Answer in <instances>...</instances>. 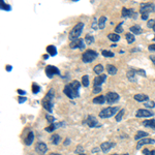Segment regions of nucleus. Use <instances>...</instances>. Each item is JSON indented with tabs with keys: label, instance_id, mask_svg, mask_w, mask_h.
I'll return each instance as SVG.
<instances>
[{
	"label": "nucleus",
	"instance_id": "obj_9",
	"mask_svg": "<svg viewBox=\"0 0 155 155\" xmlns=\"http://www.w3.org/2000/svg\"><path fill=\"white\" fill-rule=\"evenodd\" d=\"M122 17L123 18L137 19L138 18V13L134 12L132 8H126V7H123L122 8Z\"/></svg>",
	"mask_w": 155,
	"mask_h": 155
},
{
	"label": "nucleus",
	"instance_id": "obj_57",
	"mask_svg": "<svg viewBox=\"0 0 155 155\" xmlns=\"http://www.w3.org/2000/svg\"><path fill=\"white\" fill-rule=\"evenodd\" d=\"M153 31H154V32H155V25L153 26Z\"/></svg>",
	"mask_w": 155,
	"mask_h": 155
},
{
	"label": "nucleus",
	"instance_id": "obj_20",
	"mask_svg": "<svg viewBox=\"0 0 155 155\" xmlns=\"http://www.w3.org/2000/svg\"><path fill=\"white\" fill-rule=\"evenodd\" d=\"M130 32H131L132 34L139 35L143 32V29H142V27L140 25H134V26H131V27H130Z\"/></svg>",
	"mask_w": 155,
	"mask_h": 155
},
{
	"label": "nucleus",
	"instance_id": "obj_15",
	"mask_svg": "<svg viewBox=\"0 0 155 155\" xmlns=\"http://www.w3.org/2000/svg\"><path fill=\"white\" fill-rule=\"evenodd\" d=\"M147 144H155V140L152 139H148V138H145V139H142L138 142L137 145V149H140L143 145H147Z\"/></svg>",
	"mask_w": 155,
	"mask_h": 155
},
{
	"label": "nucleus",
	"instance_id": "obj_21",
	"mask_svg": "<svg viewBox=\"0 0 155 155\" xmlns=\"http://www.w3.org/2000/svg\"><path fill=\"white\" fill-rule=\"evenodd\" d=\"M33 141H34V134H33L32 131H30L27 134V137H26L25 144L27 145V146H29V145H31V144L33 143Z\"/></svg>",
	"mask_w": 155,
	"mask_h": 155
},
{
	"label": "nucleus",
	"instance_id": "obj_30",
	"mask_svg": "<svg viewBox=\"0 0 155 155\" xmlns=\"http://www.w3.org/2000/svg\"><path fill=\"white\" fill-rule=\"evenodd\" d=\"M104 67L102 66L101 64H97L96 66L94 67V70H94V72L96 74H100L102 72H104Z\"/></svg>",
	"mask_w": 155,
	"mask_h": 155
},
{
	"label": "nucleus",
	"instance_id": "obj_40",
	"mask_svg": "<svg viewBox=\"0 0 155 155\" xmlns=\"http://www.w3.org/2000/svg\"><path fill=\"white\" fill-rule=\"evenodd\" d=\"M123 114H124V110H121L120 111V113L117 115V117H116V121H121V119H122V116H123Z\"/></svg>",
	"mask_w": 155,
	"mask_h": 155
},
{
	"label": "nucleus",
	"instance_id": "obj_6",
	"mask_svg": "<svg viewBox=\"0 0 155 155\" xmlns=\"http://www.w3.org/2000/svg\"><path fill=\"white\" fill-rule=\"evenodd\" d=\"M95 58H97V53L93 50H87L86 52H84L82 55V60L84 63H90L94 60Z\"/></svg>",
	"mask_w": 155,
	"mask_h": 155
},
{
	"label": "nucleus",
	"instance_id": "obj_42",
	"mask_svg": "<svg viewBox=\"0 0 155 155\" xmlns=\"http://www.w3.org/2000/svg\"><path fill=\"white\" fill-rule=\"evenodd\" d=\"M46 118H47V120L49 121L50 123H52V122H54V121H55V118H54L53 116H51V115H47Z\"/></svg>",
	"mask_w": 155,
	"mask_h": 155
},
{
	"label": "nucleus",
	"instance_id": "obj_36",
	"mask_svg": "<svg viewBox=\"0 0 155 155\" xmlns=\"http://www.w3.org/2000/svg\"><path fill=\"white\" fill-rule=\"evenodd\" d=\"M32 92L34 93V94H36V93L40 92V86L37 85L36 83L32 84Z\"/></svg>",
	"mask_w": 155,
	"mask_h": 155
},
{
	"label": "nucleus",
	"instance_id": "obj_28",
	"mask_svg": "<svg viewBox=\"0 0 155 155\" xmlns=\"http://www.w3.org/2000/svg\"><path fill=\"white\" fill-rule=\"evenodd\" d=\"M106 17H100L99 21H98V28L99 29H104L106 27Z\"/></svg>",
	"mask_w": 155,
	"mask_h": 155
},
{
	"label": "nucleus",
	"instance_id": "obj_43",
	"mask_svg": "<svg viewBox=\"0 0 155 155\" xmlns=\"http://www.w3.org/2000/svg\"><path fill=\"white\" fill-rule=\"evenodd\" d=\"M137 74H140L141 76H146V72H145V70H138Z\"/></svg>",
	"mask_w": 155,
	"mask_h": 155
},
{
	"label": "nucleus",
	"instance_id": "obj_13",
	"mask_svg": "<svg viewBox=\"0 0 155 155\" xmlns=\"http://www.w3.org/2000/svg\"><path fill=\"white\" fill-rule=\"evenodd\" d=\"M35 150H36V152L38 153V154H44V153L48 151V146H47L44 143H42V142H40V143L36 144Z\"/></svg>",
	"mask_w": 155,
	"mask_h": 155
},
{
	"label": "nucleus",
	"instance_id": "obj_10",
	"mask_svg": "<svg viewBox=\"0 0 155 155\" xmlns=\"http://www.w3.org/2000/svg\"><path fill=\"white\" fill-rule=\"evenodd\" d=\"M120 98L119 94H117L116 92H109L106 95V100L109 104H113L115 102H117Z\"/></svg>",
	"mask_w": 155,
	"mask_h": 155
},
{
	"label": "nucleus",
	"instance_id": "obj_31",
	"mask_svg": "<svg viewBox=\"0 0 155 155\" xmlns=\"http://www.w3.org/2000/svg\"><path fill=\"white\" fill-rule=\"evenodd\" d=\"M85 42H87V44H92L94 42V37L90 34H87L85 37Z\"/></svg>",
	"mask_w": 155,
	"mask_h": 155
},
{
	"label": "nucleus",
	"instance_id": "obj_39",
	"mask_svg": "<svg viewBox=\"0 0 155 155\" xmlns=\"http://www.w3.org/2000/svg\"><path fill=\"white\" fill-rule=\"evenodd\" d=\"M122 24H123V23H120L119 25H117V27L115 28V31H116L117 33H122V32H123Z\"/></svg>",
	"mask_w": 155,
	"mask_h": 155
},
{
	"label": "nucleus",
	"instance_id": "obj_35",
	"mask_svg": "<svg viewBox=\"0 0 155 155\" xmlns=\"http://www.w3.org/2000/svg\"><path fill=\"white\" fill-rule=\"evenodd\" d=\"M126 40H127L128 44H132L134 42V36L132 33H127L126 34Z\"/></svg>",
	"mask_w": 155,
	"mask_h": 155
},
{
	"label": "nucleus",
	"instance_id": "obj_37",
	"mask_svg": "<svg viewBox=\"0 0 155 155\" xmlns=\"http://www.w3.org/2000/svg\"><path fill=\"white\" fill-rule=\"evenodd\" d=\"M144 155H155V150H150V149H144L143 150Z\"/></svg>",
	"mask_w": 155,
	"mask_h": 155
},
{
	"label": "nucleus",
	"instance_id": "obj_56",
	"mask_svg": "<svg viewBox=\"0 0 155 155\" xmlns=\"http://www.w3.org/2000/svg\"><path fill=\"white\" fill-rule=\"evenodd\" d=\"M112 155H118V154H112ZM122 155H128L127 153H125V154H122Z\"/></svg>",
	"mask_w": 155,
	"mask_h": 155
},
{
	"label": "nucleus",
	"instance_id": "obj_41",
	"mask_svg": "<svg viewBox=\"0 0 155 155\" xmlns=\"http://www.w3.org/2000/svg\"><path fill=\"white\" fill-rule=\"evenodd\" d=\"M154 25H155V19H152V20H150V21L147 23V26H148L149 28H153Z\"/></svg>",
	"mask_w": 155,
	"mask_h": 155
},
{
	"label": "nucleus",
	"instance_id": "obj_47",
	"mask_svg": "<svg viewBox=\"0 0 155 155\" xmlns=\"http://www.w3.org/2000/svg\"><path fill=\"white\" fill-rule=\"evenodd\" d=\"M83 148H82V147L81 146H80V147H76V153H79V152H83Z\"/></svg>",
	"mask_w": 155,
	"mask_h": 155
},
{
	"label": "nucleus",
	"instance_id": "obj_19",
	"mask_svg": "<svg viewBox=\"0 0 155 155\" xmlns=\"http://www.w3.org/2000/svg\"><path fill=\"white\" fill-rule=\"evenodd\" d=\"M133 98L136 100H137L138 102H146L148 101L149 97H148V95H145V94H136L133 96Z\"/></svg>",
	"mask_w": 155,
	"mask_h": 155
},
{
	"label": "nucleus",
	"instance_id": "obj_26",
	"mask_svg": "<svg viewBox=\"0 0 155 155\" xmlns=\"http://www.w3.org/2000/svg\"><path fill=\"white\" fill-rule=\"evenodd\" d=\"M60 140H61L60 136H58V134H56V133L52 134V137H51L52 144H54V145H58V144H59V142H60Z\"/></svg>",
	"mask_w": 155,
	"mask_h": 155
},
{
	"label": "nucleus",
	"instance_id": "obj_3",
	"mask_svg": "<svg viewBox=\"0 0 155 155\" xmlns=\"http://www.w3.org/2000/svg\"><path fill=\"white\" fill-rule=\"evenodd\" d=\"M83 28H84V23H82V22L78 23L74 28H72V30L70 31V40H72V42L79 40L80 35L82 34V31H83Z\"/></svg>",
	"mask_w": 155,
	"mask_h": 155
},
{
	"label": "nucleus",
	"instance_id": "obj_45",
	"mask_svg": "<svg viewBox=\"0 0 155 155\" xmlns=\"http://www.w3.org/2000/svg\"><path fill=\"white\" fill-rule=\"evenodd\" d=\"M98 28V24L96 23V21H93V23H92V29H95V30H96V29H97Z\"/></svg>",
	"mask_w": 155,
	"mask_h": 155
},
{
	"label": "nucleus",
	"instance_id": "obj_22",
	"mask_svg": "<svg viewBox=\"0 0 155 155\" xmlns=\"http://www.w3.org/2000/svg\"><path fill=\"white\" fill-rule=\"evenodd\" d=\"M143 125L144 126H146V127L155 129V120H153V119H150V120H145L143 122Z\"/></svg>",
	"mask_w": 155,
	"mask_h": 155
},
{
	"label": "nucleus",
	"instance_id": "obj_58",
	"mask_svg": "<svg viewBox=\"0 0 155 155\" xmlns=\"http://www.w3.org/2000/svg\"><path fill=\"white\" fill-rule=\"evenodd\" d=\"M153 40H154V42H155V37H154V38H153Z\"/></svg>",
	"mask_w": 155,
	"mask_h": 155
},
{
	"label": "nucleus",
	"instance_id": "obj_50",
	"mask_svg": "<svg viewBox=\"0 0 155 155\" xmlns=\"http://www.w3.org/2000/svg\"><path fill=\"white\" fill-rule=\"evenodd\" d=\"M70 143V139H66V140H65V142H64V145H68Z\"/></svg>",
	"mask_w": 155,
	"mask_h": 155
},
{
	"label": "nucleus",
	"instance_id": "obj_7",
	"mask_svg": "<svg viewBox=\"0 0 155 155\" xmlns=\"http://www.w3.org/2000/svg\"><path fill=\"white\" fill-rule=\"evenodd\" d=\"M155 12V5L153 3H142L140 13L142 15H149V13Z\"/></svg>",
	"mask_w": 155,
	"mask_h": 155
},
{
	"label": "nucleus",
	"instance_id": "obj_11",
	"mask_svg": "<svg viewBox=\"0 0 155 155\" xmlns=\"http://www.w3.org/2000/svg\"><path fill=\"white\" fill-rule=\"evenodd\" d=\"M85 123L88 125L89 127H99L100 124L97 122L96 118H95L93 115H89L85 120Z\"/></svg>",
	"mask_w": 155,
	"mask_h": 155
},
{
	"label": "nucleus",
	"instance_id": "obj_23",
	"mask_svg": "<svg viewBox=\"0 0 155 155\" xmlns=\"http://www.w3.org/2000/svg\"><path fill=\"white\" fill-rule=\"evenodd\" d=\"M104 102H106V96H104V95H99L93 99V104H104Z\"/></svg>",
	"mask_w": 155,
	"mask_h": 155
},
{
	"label": "nucleus",
	"instance_id": "obj_52",
	"mask_svg": "<svg viewBox=\"0 0 155 155\" xmlns=\"http://www.w3.org/2000/svg\"><path fill=\"white\" fill-rule=\"evenodd\" d=\"M150 59H151V60H152L153 64L155 65V57H153V56H151V57H150Z\"/></svg>",
	"mask_w": 155,
	"mask_h": 155
},
{
	"label": "nucleus",
	"instance_id": "obj_51",
	"mask_svg": "<svg viewBox=\"0 0 155 155\" xmlns=\"http://www.w3.org/2000/svg\"><path fill=\"white\" fill-rule=\"evenodd\" d=\"M6 70H7V72H10V70H12V66H10V65H7Z\"/></svg>",
	"mask_w": 155,
	"mask_h": 155
},
{
	"label": "nucleus",
	"instance_id": "obj_32",
	"mask_svg": "<svg viewBox=\"0 0 155 155\" xmlns=\"http://www.w3.org/2000/svg\"><path fill=\"white\" fill-rule=\"evenodd\" d=\"M82 84H83L85 87H88L89 86V78H88L87 74L83 76V78H82Z\"/></svg>",
	"mask_w": 155,
	"mask_h": 155
},
{
	"label": "nucleus",
	"instance_id": "obj_53",
	"mask_svg": "<svg viewBox=\"0 0 155 155\" xmlns=\"http://www.w3.org/2000/svg\"><path fill=\"white\" fill-rule=\"evenodd\" d=\"M97 151H98V148H94V149H93V150H92V153L97 152Z\"/></svg>",
	"mask_w": 155,
	"mask_h": 155
},
{
	"label": "nucleus",
	"instance_id": "obj_5",
	"mask_svg": "<svg viewBox=\"0 0 155 155\" xmlns=\"http://www.w3.org/2000/svg\"><path fill=\"white\" fill-rule=\"evenodd\" d=\"M119 111V108L117 106H110V108H106V109L101 110L99 112V117L100 118H110L113 115H115L117 112Z\"/></svg>",
	"mask_w": 155,
	"mask_h": 155
},
{
	"label": "nucleus",
	"instance_id": "obj_44",
	"mask_svg": "<svg viewBox=\"0 0 155 155\" xmlns=\"http://www.w3.org/2000/svg\"><path fill=\"white\" fill-rule=\"evenodd\" d=\"M148 50H149L150 52H155V44H150V46L148 47Z\"/></svg>",
	"mask_w": 155,
	"mask_h": 155
},
{
	"label": "nucleus",
	"instance_id": "obj_12",
	"mask_svg": "<svg viewBox=\"0 0 155 155\" xmlns=\"http://www.w3.org/2000/svg\"><path fill=\"white\" fill-rule=\"evenodd\" d=\"M70 47L72 49H80V50H84L85 49V42H84L83 40L79 38V40H74V42H70Z\"/></svg>",
	"mask_w": 155,
	"mask_h": 155
},
{
	"label": "nucleus",
	"instance_id": "obj_25",
	"mask_svg": "<svg viewBox=\"0 0 155 155\" xmlns=\"http://www.w3.org/2000/svg\"><path fill=\"white\" fill-rule=\"evenodd\" d=\"M47 52H48V54L51 56H56L57 55V50H56V48L54 46H48L47 47Z\"/></svg>",
	"mask_w": 155,
	"mask_h": 155
},
{
	"label": "nucleus",
	"instance_id": "obj_8",
	"mask_svg": "<svg viewBox=\"0 0 155 155\" xmlns=\"http://www.w3.org/2000/svg\"><path fill=\"white\" fill-rule=\"evenodd\" d=\"M46 74L48 76L49 79H52L55 74H60V70H58L56 66H53V65H48L46 66Z\"/></svg>",
	"mask_w": 155,
	"mask_h": 155
},
{
	"label": "nucleus",
	"instance_id": "obj_55",
	"mask_svg": "<svg viewBox=\"0 0 155 155\" xmlns=\"http://www.w3.org/2000/svg\"><path fill=\"white\" fill-rule=\"evenodd\" d=\"M50 155H61V154H57V153H52V154H50Z\"/></svg>",
	"mask_w": 155,
	"mask_h": 155
},
{
	"label": "nucleus",
	"instance_id": "obj_16",
	"mask_svg": "<svg viewBox=\"0 0 155 155\" xmlns=\"http://www.w3.org/2000/svg\"><path fill=\"white\" fill-rule=\"evenodd\" d=\"M114 146H115V143H112V142H104V143L100 145V148H101V150L106 153L111 148H113Z\"/></svg>",
	"mask_w": 155,
	"mask_h": 155
},
{
	"label": "nucleus",
	"instance_id": "obj_27",
	"mask_svg": "<svg viewBox=\"0 0 155 155\" xmlns=\"http://www.w3.org/2000/svg\"><path fill=\"white\" fill-rule=\"evenodd\" d=\"M106 70H108V72H109L110 74H112V76H114V74H117V68H116L114 65H106Z\"/></svg>",
	"mask_w": 155,
	"mask_h": 155
},
{
	"label": "nucleus",
	"instance_id": "obj_17",
	"mask_svg": "<svg viewBox=\"0 0 155 155\" xmlns=\"http://www.w3.org/2000/svg\"><path fill=\"white\" fill-rule=\"evenodd\" d=\"M137 70L133 68H130L127 72V79L131 82H137Z\"/></svg>",
	"mask_w": 155,
	"mask_h": 155
},
{
	"label": "nucleus",
	"instance_id": "obj_46",
	"mask_svg": "<svg viewBox=\"0 0 155 155\" xmlns=\"http://www.w3.org/2000/svg\"><path fill=\"white\" fill-rule=\"evenodd\" d=\"M25 100H26V98L25 97H19V104H23V102H25Z\"/></svg>",
	"mask_w": 155,
	"mask_h": 155
},
{
	"label": "nucleus",
	"instance_id": "obj_14",
	"mask_svg": "<svg viewBox=\"0 0 155 155\" xmlns=\"http://www.w3.org/2000/svg\"><path fill=\"white\" fill-rule=\"evenodd\" d=\"M136 116L138 118H145V117H151L153 116V113L148 110H139V111L136 113Z\"/></svg>",
	"mask_w": 155,
	"mask_h": 155
},
{
	"label": "nucleus",
	"instance_id": "obj_29",
	"mask_svg": "<svg viewBox=\"0 0 155 155\" xmlns=\"http://www.w3.org/2000/svg\"><path fill=\"white\" fill-rule=\"evenodd\" d=\"M108 37H109L110 40H112V42H118V40H120V36H119L118 34H116V33H110V34H108Z\"/></svg>",
	"mask_w": 155,
	"mask_h": 155
},
{
	"label": "nucleus",
	"instance_id": "obj_2",
	"mask_svg": "<svg viewBox=\"0 0 155 155\" xmlns=\"http://www.w3.org/2000/svg\"><path fill=\"white\" fill-rule=\"evenodd\" d=\"M54 91L53 89H50L49 92L47 93L46 96L42 99V106L44 108L46 111H48L49 113H52L53 112V106H54Z\"/></svg>",
	"mask_w": 155,
	"mask_h": 155
},
{
	"label": "nucleus",
	"instance_id": "obj_38",
	"mask_svg": "<svg viewBox=\"0 0 155 155\" xmlns=\"http://www.w3.org/2000/svg\"><path fill=\"white\" fill-rule=\"evenodd\" d=\"M145 106H146V108H154L155 102L153 101V100H148V101L145 102Z\"/></svg>",
	"mask_w": 155,
	"mask_h": 155
},
{
	"label": "nucleus",
	"instance_id": "obj_54",
	"mask_svg": "<svg viewBox=\"0 0 155 155\" xmlns=\"http://www.w3.org/2000/svg\"><path fill=\"white\" fill-rule=\"evenodd\" d=\"M44 59H46V60H47V59L49 58V55H44Z\"/></svg>",
	"mask_w": 155,
	"mask_h": 155
},
{
	"label": "nucleus",
	"instance_id": "obj_18",
	"mask_svg": "<svg viewBox=\"0 0 155 155\" xmlns=\"http://www.w3.org/2000/svg\"><path fill=\"white\" fill-rule=\"evenodd\" d=\"M64 125V122H59V123H53L52 125H50V126H48V127L46 128L47 131L49 132H52L54 131L55 129H57L58 127H61V126H63Z\"/></svg>",
	"mask_w": 155,
	"mask_h": 155
},
{
	"label": "nucleus",
	"instance_id": "obj_48",
	"mask_svg": "<svg viewBox=\"0 0 155 155\" xmlns=\"http://www.w3.org/2000/svg\"><path fill=\"white\" fill-rule=\"evenodd\" d=\"M18 93H19V94H20V95H24V94H25V91H24V90H21V89H18Z\"/></svg>",
	"mask_w": 155,
	"mask_h": 155
},
{
	"label": "nucleus",
	"instance_id": "obj_49",
	"mask_svg": "<svg viewBox=\"0 0 155 155\" xmlns=\"http://www.w3.org/2000/svg\"><path fill=\"white\" fill-rule=\"evenodd\" d=\"M142 19H143L144 21H145V20H148V15H142Z\"/></svg>",
	"mask_w": 155,
	"mask_h": 155
},
{
	"label": "nucleus",
	"instance_id": "obj_4",
	"mask_svg": "<svg viewBox=\"0 0 155 155\" xmlns=\"http://www.w3.org/2000/svg\"><path fill=\"white\" fill-rule=\"evenodd\" d=\"M106 80V74H100V76H95L94 81V86H93V93L97 94V93L101 92V85L104 84V82Z\"/></svg>",
	"mask_w": 155,
	"mask_h": 155
},
{
	"label": "nucleus",
	"instance_id": "obj_33",
	"mask_svg": "<svg viewBox=\"0 0 155 155\" xmlns=\"http://www.w3.org/2000/svg\"><path fill=\"white\" fill-rule=\"evenodd\" d=\"M0 6H1V9H3V10H10V5L6 4V3H4V1H0Z\"/></svg>",
	"mask_w": 155,
	"mask_h": 155
},
{
	"label": "nucleus",
	"instance_id": "obj_59",
	"mask_svg": "<svg viewBox=\"0 0 155 155\" xmlns=\"http://www.w3.org/2000/svg\"><path fill=\"white\" fill-rule=\"evenodd\" d=\"M81 155H84V154H81Z\"/></svg>",
	"mask_w": 155,
	"mask_h": 155
},
{
	"label": "nucleus",
	"instance_id": "obj_34",
	"mask_svg": "<svg viewBox=\"0 0 155 155\" xmlns=\"http://www.w3.org/2000/svg\"><path fill=\"white\" fill-rule=\"evenodd\" d=\"M102 56L104 57H114V53L112 51H108V50H102L101 52Z\"/></svg>",
	"mask_w": 155,
	"mask_h": 155
},
{
	"label": "nucleus",
	"instance_id": "obj_1",
	"mask_svg": "<svg viewBox=\"0 0 155 155\" xmlns=\"http://www.w3.org/2000/svg\"><path fill=\"white\" fill-rule=\"evenodd\" d=\"M80 83L78 81H72V83L67 84L64 87V93L67 97H70V99H74V98L79 97V90H80Z\"/></svg>",
	"mask_w": 155,
	"mask_h": 155
},
{
	"label": "nucleus",
	"instance_id": "obj_24",
	"mask_svg": "<svg viewBox=\"0 0 155 155\" xmlns=\"http://www.w3.org/2000/svg\"><path fill=\"white\" fill-rule=\"evenodd\" d=\"M148 137V133L145 131H138V133L136 134V137H134V140L136 141H140L142 139H145V138Z\"/></svg>",
	"mask_w": 155,
	"mask_h": 155
}]
</instances>
